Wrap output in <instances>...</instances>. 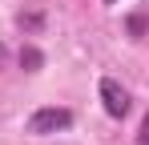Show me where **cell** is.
<instances>
[{"label": "cell", "instance_id": "obj_2", "mask_svg": "<svg viewBox=\"0 0 149 145\" xmlns=\"http://www.w3.org/2000/svg\"><path fill=\"white\" fill-rule=\"evenodd\" d=\"M97 93H101V105H105V113H109L113 121H121L125 113L133 109V101H129V89H125L117 77H101Z\"/></svg>", "mask_w": 149, "mask_h": 145}, {"label": "cell", "instance_id": "obj_7", "mask_svg": "<svg viewBox=\"0 0 149 145\" xmlns=\"http://www.w3.org/2000/svg\"><path fill=\"white\" fill-rule=\"evenodd\" d=\"M4 65H8V45L0 40V69H4Z\"/></svg>", "mask_w": 149, "mask_h": 145}, {"label": "cell", "instance_id": "obj_5", "mask_svg": "<svg viewBox=\"0 0 149 145\" xmlns=\"http://www.w3.org/2000/svg\"><path fill=\"white\" fill-rule=\"evenodd\" d=\"M125 28H129V36H133V40H141V36H145V28H149V12H133V16L125 20Z\"/></svg>", "mask_w": 149, "mask_h": 145}, {"label": "cell", "instance_id": "obj_8", "mask_svg": "<svg viewBox=\"0 0 149 145\" xmlns=\"http://www.w3.org/2000/svg\"><path fill=\"white\" fill-rule=\"evenodd\" d=\"M105 4H117V0H105Z\"/></svg>", "mask_w": 149, "mask_h": 145}, {"label": "cell", "instance_id": "obj_6", "mask_svg": "<svg viewBox=\"0 0 149 145\" xmlns=\"http://www.w3.org/2000/svg\"><path fill=\"white\" fill-rule=\"evenodd\" d=\"M137 145H149V113H145V121H141V129H137Z\"/></svg>", "mask_w": 149, "mask_h": 145}, {"label": "cell", "instance_id": "obj_4", "mask_svg": "<svg viewBox=\"0 0 149 145\" xmlns=\"http://www.w3.org/2000/svg\"><path fill=\"white\" fill-rule=\"evenodd\" d=\"M20 69H24V72H40V69H45V52H40L36 45H24V48H20Z\"/></svg>", "mask_w": 149, "mask_h": 145}, {"label": "cell", "instance_id": "obj_1", "mask_svg": "<svg viewBox=\"0 0 149 145\" xmlns=\"http://www.w3.org/2000/svg\"><path fill=\"white\" fill-rule=\"evenodd\" d=\"M73 109H65V105H45V109H36L32 117L24 121V129L32 137H52V133H65V129H73Z\"/></svg>", "mask_w": 149, "mask_h": 145}, {"label": "cell", "instance_id": "obj_3", "mask_svg": "<svg viewBox=\"0 0 149 145\" xmlns=\"http://www.w3.org/2000/svg\"><path fill=\"white\" fill-rule=\"evenodd\" d=\"M16 24H20V32L36 36V32L45 28V12H40V8H28V12H20V16H16Z\"/></svg>", "mask_w": 149, "mask_h": 145}]
</instances>
